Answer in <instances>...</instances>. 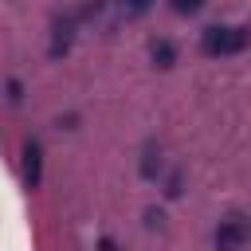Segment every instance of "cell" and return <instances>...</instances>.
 <instances>
[{
  "mask_svg": "<svg viewBox=\"0 0 251 251\" xmlns=\"http://www.w3.org/2000/svg\"><path fill=\"white\" fill-rule=\"evenodd\" d=\"M247 43H251V27H224V24H216V27H204L200 31V51L212 55V59L239 55Z\"/></svg>",
  "mask_w": 251,
  "mask_h": 251,
  "instance_id": "cell-1",
  "label": "cell"
},
{
  "mask_svg": "<svg viewBox=\"0 0 251 251\" xmlns=\"http://www.w3.org/2000/svg\"><path fill=\"white\" fill-rule=\"evenodd\" d=\"M247 243H251V216L231 212V216H224V220L216 224V231H212V247H216V251H239V247H247Z\"/></svg>",
  "mask_w": 251,
  "mask_h": 251,
  "instance_id": "cell-2",
  "label": "cell"
},
{
  "mask_svg": "<svg viewBox=\"0 0 251 251\" xmlns=\"http://www.w3.org/2000/svg\"><path fill=\"white\" fill-rule=\"evenodd\" d=\"M43 180V145L35 137L24 141V188H39Z\"/></svg>",
  "mask_w": 251,
  "mask_h": 251,
  "instance_id": "cell-3",
  "label": "cell"
},
{
  "mask_svg": "<svg viewBox=\"0 0 251 251\" xmlns=\"http://www.w3.org/2000/svg\"><path fill=\"white\" fill-rule=\"evenodd\" d=\"M71 35H75V16H59L55 24H51V59H63L67 55V47H71Z\"/></svg>",
  "mask_w": 251,
  "mask_h": 251,
  "instance_id": "cell-4",
  "label": "cell"
},
{
  "mask_svg": "<svg viewBox=\"0 0 251 251\" xmlns=\"http://www.w3.org/2000/svg\"><path fill=\"white\" fill-rule=\"evenodd\" d=\"M149 59H153L161 71H169V67L176 63V47H173L169 39H153V43H149Z\"/></svg>",
  "mask_w": 251,
  "mask_h": 251,
  "instance_id": "cell-5",
  "label": "cell"
},
{
  "mask_svg": "<svg viewBox=\"0 0 251 251\" xmlns=\"http://www.w3.org/2000/svg\"><path fill=\"white\" fill-rule=\"evenodd\" d=\"M161 169H165L161 149H157V145H145V149H141V176H145V180H157Z\"/></svg>",
  "mask_w": 251,
  "mask_h": 251,
  "instance_id": "cell-6",
  "label": "cell"
},
{
  "mask_svg": "<svg viewBox=\"0 0 251 251\" xmlns=\"http://www.w3.org/2000/svg\"><path fill=\"white\" fill-rule=\"evenodd\" d=\"M180 192H184V173H180V169H173V173H169V180H165V196H169V200H176Z\"/></svg>",
  "mask_w": 251,
  "mask_h": 251,
  "instance_id": "cell-7",
  "label": "cell"
},
{
  "mask_svg": "<svg viewBox=\"0 0 251 251\" xmlns=\"http://www.w3.org/2000/svg\"><path fill=\"white\" fill-rule=\"evenodd\" d=\"M153 8V0H122V12L126 16H145Z\"/></svg>",
  "mask_w": 251,
  "mask_h": 251,
  "instance_id": "cell-8",
  "label": "cell"
},
{
  "mask_svg": "<svg viewBox=\"0 0 251 251\" xmlns=\"http://www.w3.org/2000/svg\"><path fill=\"white\" fill-rule=\"evenodd\" d=\"M169 4H173V12H180V16H192V12L204 8V0H169Z\"/></svg>",
  "mask_w": 251,
  "mask_h": 251,
  "instance_id": "cell-9",
  "label": "cell"
},
{
  "mask_svg": "<svg viewBox=\"0 0 251 251\" xmlns=\"http://www.w3.org/2000/svg\"><path fill=\"white\" fill-rule=\"evenodd\" d=\"M8 102H12V106L24 102V86H20V78H8Z\"/></svg>",
  "mask_w": 251,
  "mask_h": 251,
  "instance_id": "cell-10",
  "label": "cell"
},
{
  "mask_svg": "<svg viewBox=\"0 0 251 251\" xmlns=\"http://www.w3.org/2000/svg\"><path fill=\"white\" fill-rule=\"evenodd\" d=\"M161 220H165L161 208H145V227H161Z\"/></svg>",
  "mask_w": 251,
  "mask_h": 251,
  "instance_id": "cell-11",
  "label": "cell"
},
{
  "mask_svg": "<svg viewBox=\"0 0 251 251\" xmlns=\"http://www.w3.org/2000/svg\"><path fill=\"white\" fill-rule=\"evenodd\" d=\"M98 247H102V251H118V247H114V239H102Z\"/></svg>",
  "mask_w": 251,
  "mask_h": 251,
  "instance_id": "cell-12",
  "label": "cell"
}]
</instances>
